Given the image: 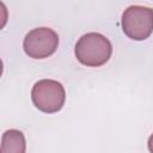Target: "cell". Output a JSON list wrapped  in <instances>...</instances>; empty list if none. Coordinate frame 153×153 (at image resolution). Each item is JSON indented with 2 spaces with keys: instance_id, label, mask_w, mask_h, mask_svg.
<instances>
[{
  "instance_id": "cell-4",
  "label": "cell",
  "mask_w": 153,
  "mask_h": 153,
  "mask_svg": "<svg viewBox=\"0 0 153 153\" xmlns=\"http://www.w3.org/2000/svg\"><path fill=\"white\" fill-rule=\"evenodd\" d=\"M59 45V35L50 27H36L29 31L23 41L25 54L32 59H45L53 55Z\"/></svg>"
},
{
  "instance_id": "cell-3",
  "label": "cell",
  "mask_w": 153,
  "mask_h": 153,
  "mask_svg": "<svg viewBox=\"0 0 153 153\" xmlns=\"http://www.w3.org/2000/svg\"><path fill=\"white\" fill-rule=\"evenodd\" d=\"M123 32L134 41H143L153 32V10L151 7L131 5L121 18Z\"/></svg>"
},
{
  "instance_id": "cell-1",
  "label": "cell",
  "mask_w": 153,
  "mask_h": 153,
  "mask_svg": "<svg viewBox=\"0 0 153 153\" xmlns=\"http://www.w3.org/2000/svg\"><path fill=\"white\" fill-rule=\"evenodd\" d=\"M74 54L81 65L86 67H100L110 60L112 45L104 35L87 32L78 39Z\"/></svg>"
},
{
  "instance_id": "cell-5",
  "label": "cell",
  "mask_w": 153,
  "mask_h": 153,
  "mask_svg": "<svg viewBox=\"0 0 153 153\" xmlns=\"http://www.w3.org/2000/svg\"><path fill=\"white\" fill-rule=\"evenodd\" d=\"M26 141L24 134L18 129H8L1 136L0 153H25Z\"/></svg>"
},
{
  "instance_id": "cell-2",
  "label": "cell",
  "mask_w": 153,
  "mask_h": 153,
  "mask_svg": "<svg viewBox=\"0 0 153 153\" xmlns=\"http://www.w3.org/2000/svg\"><path fill=\"white\" fill-rule=\"evenodd\" d=\"M31 99L33 105L42 112L54 114L63 108L66 91L63 85L57 80L41 79L32 86Z\"/></svg>"
},
{
  "instance_id": "cell-6",
  "label": "cell",
  "mask_w": 153,
  "mask_h": 153,
  "mask_svg": "<svg viewBox=\"0 0 153 153\" xmlns=\"http://www.w3.org/2000/svg\"><path fill=\"white\" fill-rule=\"evenodd\" d=\"M147 147H148V151H149L151 153H153V134H151V136L148 137Z\"/></svg>"
}]
</instances>
